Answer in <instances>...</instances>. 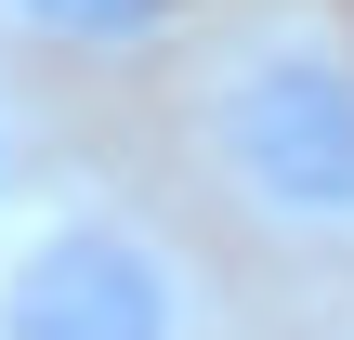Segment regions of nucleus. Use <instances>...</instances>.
I'll return each mask as SVG.
<instances>
[{
	"label": "nucleus",
	"mask_w": 354,
	"mask_h": 340,
	"mask_svg": "<svg viewBox=\"0 0 354 340\" xmlns=\"http://www.w3.org/2000/svg\"><path fill=\"white\" fill-rule=\"evenodd\" d=\"M39 39H79V52H131V39H158L171 26V0H13Z\"/></svg>",
	"instance_id": "nucleus-3"
},
{
	"label": "nucleus",
	"mask_w": 354,
	"mask_h": 340,
	"mask_svg": "<svg viewBox=\"0 0 354 340\" xmlns=\"http://www.w3.org/2000/svg\"><path fill=\"white\" fill-rule=\"evenodd\" d=\"M210 144L276 223L354 236V52L328 26H263L210 92Z\"/></svg>",
	"instance_id": "nucleus-1"
},
{
	"label": "nucleus",
	"mask_w": 354,
	"mask_h": 340,
	"mask_svg": "<svg viewBox=\"0 0 354 340\" xmlns=\"http://www.w3.org/2000/svg\"><path fill=\"white\" fill-rule=\"evenodd\" d=\"M0 340H184V275L131 223H53L0 275Z\"/></svg>",
	"instance_id": "nucleus-2"
}]
</instances>
